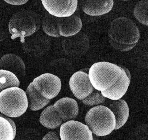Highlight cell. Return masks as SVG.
Instances as JSON below:
<instances>
[{
	"label": "cell",
	"instance_id": "25",
	"mask_svg": "<svg viewBox=\"0 0 148 140\" xmlns=\"http://www.w3.org/2000/svg\"><path fill=\"white\" fill-rule=\"evenodd\" d=\"M4 1L9 4L15 6H20L25 4L29 1V0H3Z\"/></svg>",
	"mask_w": 148,
	"mask_h": 140
},
{
	"label": "cell",
	"instance_id": "24",
	"mask_svg": "<svg viewBox=\"0 0 148 140\" xmlns=\"http://www.w3.org/2000/svg\"><path fill=\"white\" fill-rule=\"evenodd\" d=\"M106 101V97L102 95L99 90L94 89L92 93L86 98L82 100V103L88 106L98 105L103 103Z\"/></svg>",
	"mask_w": 148,
	"mask_h": 140
},
{
	"label": "cell",
	"instance_id": "9",
	"mask_svg": "<svg viewBox=\"0 0 148 140\" xmlns=\"http://www.w3.org/2000/svg\"><path fill=\"white\" fill-rule=\"evenodd\" d=\"M69 87L78 99H84L93 92L94 87L90 81L88 74L79 71L73 74L69 80Z\"/></svg>",
	"mask_w": 148,
	"mask_h": 140
},
{
	"label": "cell",
	"instance_id": "4",
	"mask_svg": "<svg viewBox=\"0 0 148 140\" xmlns=\"http://www.w3.org/2000/svg\"><path fill=\"white\" fill-rule=\"evenodd\" d=\"M122 68L107 62L95 63L88 71L90 81L94 88L100 92L111 87L119 78Z\"/></svg>",
	"mask_w": 148,
	"mask_h": 140
},
{
	"label": "cell",
	"instance_id": "16",
	"mask_svg": "<svg viewBox=\"0 0 148 140\" xmlns=\"http://www.w3.org/2000/svg\"><path fill=\"white\" fill-rule=\"evenodd\" d=\"M0 70L11 71L20 78L25 74V63L21 57L12 53L6 54L0 59Z\"/></svg>",
	"mask_w": 148,
	"mask_h": 140
},
{
	"label": "cell",
	"instance_id": "21",
	"mask_svg": "<svg viewBox=\"0 0 148 140\" xmlns=\"http://www.w3.org/2000/svg\"><path fill=\"white\" fill-rule=\"evenodd\" d=\"M58 17L47 14L42 21V29L47 35L53 37H60L58 28Z\"/></svg>",
	"mask_w": 148,
	"mask_h": 140
},
{
	"label": "cell",
	"instance_id": "23",
	"mask_svg": "<svg viewBox=\"0 0 148 140\" xmlns=\"http://www.w3.org/2000/svg\"><path fill=\"white\" fill-rule=\"evenodd\" d=\"M148 0H142L136 4L134 9V16L138 21L145 26H148Z\"/></svg>",
	"mask_w": 148,
	"mask_h": 140
},
{
	"label": "cell",
	"instance_id": "22",
	"mask_svg": "<svg viewBox=\"0 0 148 140\" xmlns=\"http://www.w3.org/2000/svg\"><path fill=\"white\" fill-rule=\"evenodd\" d=\"M19 85V80L14 74L7 70H0V92L8 88L18 87Z\"/></svg>",
	"mask_w": 148,
	"mask_h": 140
},
{
	"label": "cell",
	"instance_id": "1",
	"mask_svg": "<svg viewBox=\"0 0 148 140\" xmlns=\"http://www.w3.org/2000/svg\"><path fill=\"white\" fill-rule=\"evenodd\" d=\"M109 42L121 52H127L134 48L140 38L138 28L133 20L120 17L113 20L108 30Z\"/></svg>",
	"mask_w": 148,
	"mask_h": 140
},
{
	"label": "cell",
	"instance_id": "8",
	"mask_svg": "<svg viewBox=\"0 0 148 140\" xmlns=\"http://www.w3.org/2000/svg\"><path fill=\"white\" fill-rule=\"evenodd\" d=\"M42 5L48 12L55 17L70 16L77 8V0H41Z\"/></svg>",
	"mask_w": 148,
	"mask_h": 140
},
{
	"label": "cell",
	"instance_id": "2",
	"mask_svg": "<svg viewBox=\"0 0 148 140\" xmlns=\"http://www.w3.org/2000/svg\"><path fill=\"white\" fill-rule=\"evenodd\" d=\"M41 22L39 16L31 10H23L15 13L10 19L8 30L11 34V39L20 38L24 43L26 37L39 30Z\"/></svg>",
	"mask_w": 148,
	"mask_h": 140
},
{
	"label": "cell",
	"instance_id": "15",
	"mask_svg": "<svg viewBox=\"0 0 148 140\" xmlns=\"http://www.w3.org/2000/svg\"><path fill=\"white\" fill-rule=\"evenodd\" d=\"M130 83V79L122 68V74L119 78L112 86L106 90L102 91L101 93L106 98L111 100H117L121 99L126 94Z\"/></svg>",
	"mask_w": 148,
	"mask_h": 140
},
{
	"label": "cell",
	"instance_id": "6",
	"mask_svg": "<svg viewBox=\"0 0 148 140\" xmlns=\"http://www.w3.org/2000/svg\"><path fill=\"white\" fill-rule=\"evenodd\" d=\"M32 83L34 88L48 99L58 96L62 88L60 79L50 73L42 74L34 79Z\"/></svg>",
	"mask_w": 148,
	"mask_h": 140
},
{
	"label": "cell",
	"instance_id": "17",
	"mask_svg": "<svg viewBox=\"0 0 148 140\" xmlns=\"http://www.w3.org/2000/svg\"><path fill=\"white\" fill-rule=\"evenodd\" d=\"M109 108L113 112L116 119L115 130H118L123 127L127 121L130 116V109L127 103L124 100L120 99L112 100Z\"/></svg>",
	"mask_w": 148,
	"mask_h": 140
},
{
	"label": "cell",
	"instance_id": "18",
	"mask_svg": "<svg viewBox=\"0 0 148 140\" xmlns=\"http://www.w3.org/2000/svg\"><path fill=\"white\" fill-rule=\"evenodd\" d=\"M40 123L48 129H55L62 124V120L53 105L48 106L41 112Z\"/></svg>",
	"mask_w": 148,
	"mask_h": 140
},
{
	"label": "cell",
	"instance_id": "10",
	"mask_svg": "<svg viewBox=\"0 0 148 140\" xmlns=\"http://www.w3.org/2000/svg\"><path fill=\"white\" fill-rule=\"evenodd\" d=\"M37 32L25 38L23 48L28 54L41 56L45 54L49 50L51 41L42 32Z\"/></svg>",
	"mask_w": 148,
	"mask_h": 140
},
{
	"label": "cell",
	"instance_id": "26",
	"mask_svg": "<svg viewBox=\"0 0 148 140\" xmlns=\"http://www.w3.org/2000/svg\"><path fill=\"white\" fill-rule=\"evenodd\" d=\"M43 140H59V138L56 133L51 131L45 134Z\"/></svg>",
	"mask_w": 148,
	"mask_h": 140
},
{
	"label": "cell",
	"instance_id": "13",
	"mask_svg": "<svg viewBox=\"0 0 148 140\" xmlns=\"http://www.w3.org/2000/svg\"><path fill=\"white\" fill-rule=\"evenodd\" d=\"M62 121L71 120L76 118L79 108L76 101L70 97H63L58 100L53 105Z\"/></svg>",
	"mask_w": 148,
	"mask_h": 140
},
{
	"label": "cell",
	"instance_id": "12",
	"mask_svg": "<svg viewBox=\"0 0 148 140\" xmlns=\"http://www.w3.org/2000/svg\"><path fill=\"white\" fill-rule=\"evenodd\" d=\"M114 6V0H81L83 12L88 15L99 16L109 13Z\"/></svg>",
	"mask_w": 148,
	"mask_h": 140
},
{
	"label": "cell",
	"instance_id": "19",
	"mask_svg": "<svg viewBox=\"0 0 148 140\" xmlns=\"http://www.w3.org/2000/svg\"><path fill=\"white\" fill-rule=\"evenodd\" d=\"M25 92L28 99V107L32 110H40L50 102V99L44 97L34 88L32 82L27 87Z\"/></svg>",
	"mask_w": 148,
	"mask_h": 140
},
{
	"label": "cell",
	"instance_id": "20",
	"mask_svg": "<svg viewBox=\"0 0 148 140\" xmlns=\"http://www.w3.org/2000/svg\"><path fill=\"white\" fill-rule=\"evenodd\" d=\"M16 134L15 123L10 118L0 114V140H12Z\"/></svg>",
	"mask_w": 148,
	"mask_h": 140
},
{
	"label": "cell",
	"instance_id": "5",
	"mask_svg": "<svg viewBox=\"0 0 148 140\" xmlns=\"http://www.w3.org/2000/svg\"><path fill=\"white\" fill-rule=\"evenodd\" d=\"M28 108L25 92L17 86L10 87L0 92V112L11 118L25 114Z\"/></svg>",
	"mask_w": 148,
	"mask_h": 140
},
{
	"label": "cell",
	"instance_id": "7",
	"mask_svg": "<svg viewBox=\"0 0 148 140\" xmlns=\"http://www.w3.org/2000/svg\"><path fill=\"white\" fill-rule=\"evenodd\" d=\"M60 137L62 140H93L92 131L80 122L69 120L61 125Z\"/></svg>",
	"mask_w": 148,
	"mask_h": 140
},
{
	"label": "cell",
	"instance_id": "3",
	"mask_svg": "<svg viewBox=\"0 0 148 140\" xmlns=\"http://www.w3.org/2000/svg\"><path fill=\"white\" fill-rule=\"evenodd\" d=\"M85 121L92 133L99 137L110 134L116 126L113 112L109 108L103 105L90 109L85 115Z\"/></svg>",
	"mask_w": 148,
	"mask_h": 140
},
{
	"label": "cell",
	"instance_id": "11",
	"mask_svg": "<svg viewBox=\"0 0 148 140\" xmlns=\"http://www.w3.org/2000/svg\"><path fill=\"white\" fill-rule=\"evenodd\" d=\"M88 37L83 32L68 37L63 41V49L66 54L71 56L82 55L89 48Z\"/></svg>",
	"mask_w": 148,
	"mask_h": 140
},
{
	"label": "cell",
	"instance_id": "14",
	"mask_svg": "<svg viewBox=\"0 0 148 140\" xmlns=\"http://www.w3.org/2000/svg\"><path fill=\"white\" fill-rule=\"evenodd\" d=\"M82 27V20L76 14L58 19V28L61 36L68 37L75 35L80 31Z\"/></svg>",
	"mask_w": 148,
	"mask_h": 140
},
{
	"label": "cell",
	"instance_id": "27",
	"mask_svg": "<svg viewBox=\"0 0 148 140\" xmlns=\"http://www.w3.org/2000/svg\"><path fill=\"white\" fill-rule=\"evenodd\" d=\"M120 1H130V0H120Z\"/></svg>",
	"mask_w": 148,
	"mask_h": 140
}]
</instances>
